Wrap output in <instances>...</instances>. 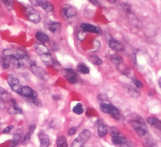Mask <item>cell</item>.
Listing matches in <instances>:
<instances>
[{
	"mask_svg": "<svg viewBox=\"0 0 161 147\" xmlns=\"http://www.w3.org/2000/svg\"><path fill=\"white\" fill-rule=\"evenodd\" d=\"M34 48L37 54L45 65L49 67L54 65V60L52 58L51 54L44 44L39 42L36 43L34 45Z\"/></svg>",
	"mask_w": 161,
	"mask_h": 147,
	"instance_id": "1",
	"label": "cell"
},
{
	"mask_svg": "<svg viewBox=\"0 0 161 147\" xmlns=\"http://www.w3.org/2000/svg\"><path fill=\"white\" fill-rule=\"evenodd\" d=\"M110 134L111 135L112 143L118 147H123L126 144V138L119 132V130L114 127L110 128Z\"/></svg>",
	"mask_w": 161,
	"mask_h": 147,
	"instance_id": "2",
	"label": "cell"
},
{
	"mask_svg": "<svg viewBox=\"0 0 161 147\" xmlns=\"http://www.w3.org/2000/svg\"><path fill=\"white\" fill-rule=\"evenodd\" d=\"M91 137V132L89 130H83L78 136L71 144V147H83L84 144L90 139Z\"/></svg>",
	"mask_w": 161,
	"mask_h": 147,
	"instance_id": "3",
	"label": "cell"
},
{
	"mask_svg": "<svg viewBox=\"0 0 161 147\" xmlns=\"http://www.w3.org/2000/svg\"><path fill=\"white\" fill-rule=\"evenodd\" d=\"M6 81L9 86L12 89V90L20 95L22 86L18 78L13 74H9L7 77Z\"/></svg>",
	"mask_w": 161,
	"mask_h": 147,
	"instance_id": "4",
	"label": "cell"
},
{
	"mask_svg": "<svg viewBox=\"0 0 161 147\" xmlns=\"http://www.w3.org/2000/svg\"><path fill=\"white\" fill-rule=\"evenodd\" d=\"M132 124L135 132L139 136H143L146 135L147 132V128L144 120L142 118L137 117L132 121Z\"/></svg>",
	"mask_w": 161,
	"mask_h": 147,
	"instance_id": "5",
	"label": "cell"
},
{
	"mask_svg": "<svg viewBox=\"0 0 161 147\" xmlns=\"http://www.w3.org/2000/svg\"><path fill=\"white\" fill-rule=\"evenodd\" d=\"M25 13L28 20L31 23L37 24L41 21V16L32 6H28L25 8Z\"/></svg>",
	"mask_w": 161,
	"mask_h": 147,
	"instance_id": "6",
	"label": "cell"
},
{
	"mask_svg": "<svg viewBox=\"0 0 161 147\" xmlns=\"http://www.w3.org/2000/svg\"><path fill=\"white\" fill-rule=\"evenodd\" d=\"M30 3L33 6L41 7L47 13H52L54 11V5L51 2L45 0H34L30 1Z\"/></svg>",
	"mask_w": 161,
	"mask_h": 147,
	"instance_id": "7",
	"label": "cell"
},
{
	"mask_svg": "<svg viewBox=\"0 0 161 147\" xmlns=\"http://www.w3.org/2000/svg\"><path fill=\"white\" fill-rule=\"evenodd\" d=\"M30 70L36 77L40 80L46 81L49 78V76H48V74L42 68L37 66L35 64H31Z\"/></svg>",
	"mask_w": 161,
	"mask_h": 147,
	"instance_id": "8",
	"label": "cell"
},
{
	"mask_svg": "<svg viewBox=\"0 0 161 147\" xmlns=\"http://www.w3.org/2000/svg\"><path fill=\"white\" fill-rule=\"evenodd\" d=\"M20 95L23 97L26 98V99H28V100L38 99L37 92L28 86H22Z\"/></svg>",
	"mask_w": 161,
	"mask_h": 147,
	"instance_id": "9",
	"label": "cell"
},
{
	"mask_svg": "<svg viewBox=\"0 0 161 147\" xmlns=\"http://www.w3.org/2000/svg\"><path fill=\"white\" fill-rule=\"evenodd\" d=\"M63 75L71 84H76L79 81V77L76 72L72 69L66 68L63 70Z\"/></svg>",
	"mask_w": 161,
	"mask_h": 147,
	"instance_id": "10",
	"label": "cell"
},
{
	"mask_svg": "<svg viewBox=\"0 0 161 147\" xmlns=\"http://www.w3.org/2000/svg\"><path fill=\"white\" fill-rule=\"evenodd\" d=\"M108 44L110 48L114 51L121 52L125 50L124 45L122 42H120V41L114 38H111L110 39H109Z\"/></svg>",
	"mask_w": 161,
	"mask_h": 147,
	"instance_id": "11",
	"label": "cell"
},
{
	"mask_svg": "<svg viewBox=\"0 0 161 147\" xmlns=\"http://www.w3.org/2000/svg\"><path fill=\"white\" fill-rule=\"evenodd\" d=\"M80 28L85 32L89 33H93L101 35V30L100 28L96 27L93 24H89V23H83L80 25Z\"/></svg>",
	"mask_w": 161,
	"mask_h": 147,
	"instance_id": "12",
	"label": "cell"
},
{
	"mask_svg": "<svg viewBox=\"0 0 161 147\" xmlns=\"http://www.w3.org/2000/svg\"><path fill=\"white\" fill-rule=\"evenodd\" d=\"M47 28L51 31L53 33H59L62 30V25L61 23L59 22H55L50 21L46 23Z\"/></svg>",
	"mask_w": 161,
	"mask_h": 147,
	"instance_id": "13",
	"label": "cell"
},
{
	"mask_svg": "<svg viewBox=\"0 0 161 147\" xmlns=\"http://www.w3.org/2000/svg\"><path fill=\"white\" fill-rule=\"evenodd\" d=\"M62 13V16L66 18H71L77 15V11L75 8L72 6H67L63 8Z\"/></svg>",
	"mask_w": 161,
	"mask_h": 147,
	"instance_id": "14",
	"label": "cell"
},
{
	"mask_svg": "<svg viewBox=\"0 0 161 147\" xmlns=\"http://www.w3.org/2000/svg\"><path fill=\"white\" fill-rule=\"evenodd\" d=\"M38 136L40 142V147H49L50 146V138L46 133L41 132L38 134Z\"/></svg>",
	"mask_w": 161,
	"mask_h": 147,
	"instance_id": "15",
	"label": "cell"
},
{
	"mask_svg": "<svg viewBox=\"0 0 161 147\" xmlns=\"http://www.w3.org/2000/svg\"><path fill=\"white\" fill-rule=\"evenodd\" d=\"M35 129H36V125L35 124H31L29 125L28 132L25 135V136L23 137V140H22V143L23 145L27 144L30 141V140L31 139V137L32 135H33Z\"/></svg>",
	"mask_w": 161,
	"mask_h": 147,
	"instance_id": "16",
	"label": "cell"
},
{
	"mask_svg": "<svg viewBox=\"0 0 161 147\" xmlns=\"http://www.w3.org/2000/svg\"><path fill=\"white\" fill-rule=\"evenodd\" d=\"M35 36L36 39L39 43H41L43 44L49 42L50 40L49 36H48L47 34L44 33L40 31H38L36 32Z\"/></svg>",
	"mask_w": 161,
	"mask_h": 147,
	"instance_id": "17",
	"label": "cell"
},
{
	"mask_svg": "<svg viewBox=\"0 0 161 147\" xmlns=\"http://www.w3.org/2000/svg\"><path fill=\"white\" fill-rule=\"evenodd\" d=\"M97 131L99 136L101 137L105 136L108 133V129L107 126L101 120L98 121Z\"/></svg>",
	"mask_w": 161,
	"mask_h": 147,
	"instance_id": "18",
	"label": "cell"
},
{
	"mask_svg": "<svg viewBox=\"0 0 161 147\" xmlns=\"http://www.w3.org/2000/svg\"><path fill=\"white\" fill-rule=\"evenodd\" d=\"M147 121L149 125L154 127L156 128L161 131V120H159L155 117L151 116L147 118Z\"/></svg>",
	"mask_w": 161,
	"mask_h": 147,
	"instance_id": "19",
	"label": "cell"
},
{
	"mask_svg": "<svg viewBox=\"0 0 161 147\" xmlns=\"http://www.w3.org/2000/svg\"><path fill=\"white\" fill-rule=\"evenodd\" d=\"M10 103L12 105V107L10 109V112L12 114H16V115H20V114H22V110L18 107L17 102L15 99H11L10 100Z\"/></svg>",
	"mask_w": 161,
	"mask_h": 147,
	"instance_id": "20",
	"label": "cell"
},
{
	"mask_svg": "<svg viewBox=\"0 0 161 147\" xmlns=\"http://www.w3.org/2000/svg\"><path fill=\"white\" fill-rule=\"evenodd\" d=\"M10 61L13 65V67L16 69H19L22 67V63L17 56H16L14 54L12 55L10 57Z\"/></svg>",
	"mask_w": 161,
	"mask_h": 147,
	"instance_id": "21",
	"label": "cell"
},
{
	"mask_svg": "<svg viewBox=\"0 0 161 147\" xmlns=\"http://www.w3.org/2000/svg\"><path fill=\"white\" fill-rule=\"evenodd\" d=\"M109 114H110L111 116L115 120H120L121 118V114L118 110V109L115 107L114 105H110V111Z\"/></svg>",
	"mask_w": 161,
	"mask_h": 147,
	"instance_id": "22",
	"label": "cell"
},
{
	"mask_svg": "<svg viewBox=\"0 0 161 147\" xmlns=\"http://www.w3.org/2000/svg\"><path fill=\"white\" fill-rule=\"evenodd\" d=\"M15 55L16 56H17L20 60L21 59L25 60L27 61L30 60V57L27 54V53L23 50H21V49H18V50L16 51V54Z\"/></svg>",
	"mask_w": 161,
	"mask_h": 147,
	"instance_id": "23",
	"label": "cell"
},
{
	"mask_svg": "<svg viewBox=\"0 0 161 147\" xmlns=\"http://www.w3.org/2000/svg\"><path fill=\"white\" fill-rule=\"evenodd\" d=\"M57 147H68V143L66 138L64 136H60L56 140Z\"/></svg>",
	"mask_w": 161,
	"mask_h": 147,
	"instance_id": "24",
	"label": "cell"
},
{
	"mask_svg": "<svg viewBox=\"0 0 161 147\" xmlns=\"http://www.w3.org/2000/svg\"><path fill=\"white\" fill-rule=\"evenodd\" d=\"M0 99L3 101H8L10 100V96L5 88L0 86Z\"/></svg>",
	"mask_w": 161,
	"mask_h": 147,
	"instance_id": "25",
	"label": "cell"
},
{
	"mask_svg": "<svg viewBox=\"0 0 161 147\" xmlns=\"http://www.w3.org/2000/svg\"><path fill=\"white\" fill-rule=\"evenodd\" d=\"M76 70L82 74H88L90 73V68L84 64H79L77 66Z\"/></svg>",
	"mask_w": 161,
	"mask_h": 147,
	"instance_id": "26",
	"label": "cell"
},
{
	"mask_svg": "<svg viewBox=\"0 0 161 147\" xmlns=\"http://www.w3.org/2000/svg\"><path fill=\"white\" fill-rule=\"evenodd\" d=\"M21 140V135L18 133H16L14 134L12 142L10 143V147H15L17 146Z\"/></svg>",
	"mask_w": 161,
	"mask_h": 147,
	"instance_id": "27",
	"label": "cell"
},
{
	"mask_svg": "<svg viewBox=\"0 0 161 147\" xmlns=\"http://www.w3.org/2000/svg\"><path fill=\"white\" fill-rule=\"evenodd\" d=\"M10 60L8 57H5L2 59V60H0V64H1V66L3 67V69H8L10 66Z\"/></svg>",
	"mask_w": 161,
	"mask_h": 147,
	"instance_id": "28",
	"label": "cell"
},
{
	"mask_svg": "<svg viewBox=\"0 0 161 147\" xmlns=\"http://www.w3.org/2000/svg\"><path fill=\"white\" fill-rule=\"evenodd\" d=\"M111 60L114 64L118 65L120 63H122L123 58L120 56H119L118 55L114 54V55H112L111 56Z\"/></svg>",
	"mask_w": 161,
	"mask_h": 147,
	"instance_id": "29",
	"label": "cell"
},
{
	"mask_svg": "<svg viewBox=\"0 0 161 147\" xmlns=\"http://www.w3.org/2000/svg\"><path fill=\"white\" fill-rule=\"evenodd\" d=\"M89 60L96 65H101L102 64V60L96 55H91L89 57Z\"/></svg>",
	"mask_w": 161,
	"mask_h": 147,
	"instance_id": "30",
	"label": "cell"
},
{
	"mask_svg": "<svg viewBox=\"0 0 161 147\" xmlns=\"http://www.w3.org/2000/svg\"><path fill=\"white\" fill-rule=\"evenodd\" d=\"M72 111L77 115H81L84 112V109L83 108V105L80 103H77L75 107L72 108Z\"/></svg>",
	"mask_w": 161,
	"mask_h": 147,
	"instance_id": "31",
	"label": "cell"
},
{
	"mask_svg": "<svg viewBox=\"0 0 161 147\" xmlns=\"http://www.w3.org/2000/svg\"><path fill=\"white\" fill-rule=\"evenodd\" d=\"M110 105L109 103H101L100 106V108L101 111L104 113H109L110 108Z\"/></svg>",
	"mask_w": 161,
	"mask_h": 147,
	"instance_id": "32",
	"label": "cell"
},
{
	"mask_svg": "<svg viewBox=\"0 0 161 147\" xmlns=\"http://www.w3.org/2000/svg\"><path fill=\"white\" fill-rule=\"evenodd\" d=\"M2 2L5 5V6L8 9V10H12L13 8V2L10 0H2Z\"/></svg>",
	"mask_w": 161,
	"mask_h": 147,
	"instance_id": "33",
	"label": "cell"
},
{
	"mask_svg": "<svg viewBox=\"0 0 161 147\" xmlns=\"http://www.w3.org/2000/svg\"><path fill=\"white\" fill-rule=\"evenodd\" d=\"M30 103H31L32 104H34V105H35L36 107H42V103L41 102V100H40L39 99H34V100H28Z\"/></svg>",
	"mask_w": 161,
	"mask_h": 147,
	"instance_id": "34",
	"label": "cell"
},
{
	"mask_svg": "<svg viewBox=\"0 0 161 147\" xmlns=\"http://www.w3.org/2000/svg\"><path fill=\"white\" fill-rule=\"evenodd\" d=\"M132 81H133V82L134 83V84L135 85V86L139 88H141L143 87V83L141 82V81L138 80V79H136L135 78H132Z\"/></svg>",
	"mask_w": 161,
	"mask_h": 147,
	"instance_id": "35",
	"label": "cell"
},
{
	"mask_svg": "<svg viewBox=\"0 0 161 147\" xmlns=\"http://www.w3.org/2000/svg\"><path fill=\"white\" fill-rule=\"evenodd\" d=\"M3 54L5 57H8V58L12 55H13L12 51L9 49H5L3 52Z\"/></svg>",
	"mask_w": 161,
	"mask_h": 147,
	"instance_id": "36",
	"label": "cell"
},
{
	"mask_svg": "<svg viewBox=\"0 0 161 147\" xmlns=\"http://www.w3.org/2000/svg\"><path fill=\"white\" fill-rule=\"evenodd\" d=\"M13 128V125H10L8 127H7L6 128H5L3 130L2 133L3 134H7V133H9L11 132V131L12 130V129Z\"/></svg>",
	"mask_w": 161,
	"mask_h": 147,
	"instance_id": "37",
	"label": "cell"
},
{
	"mask_svg": "<svg viewBox=\"0 0 161 147\" xmlns=\"http://www.w3.org/2000/svg\"><path fill=\"white\" fill-rule=\"evenodd\" d=\"M77 132V128L76 127H72L67 132L69 136H72L74 135Z\"/></svg>",
	"mask_w": 161,
	"mask_h": 147,
	"instance_id": "38",
	"label": "cell"
},
{
	"mask_svg": "<svg viewBox=\"0 0 161 147\" xmlns=\"http://www.w3.org/2000/svg\"><path fill=\"white\" fill-rule=\"evenodd\" d=\"M60 96L58 95H54L52 96V99L54 101H58L60 99Z\"/></svg>",
	"mask_w": 161,
	"mask_h": 147,
	"instance_id": "39",
	"label": "cell"
},
{
	"mask_svg": "<svg viewBox=\"0 0 161 147\" xmlns=\"http://www.w3.org/2000/svg\"><path fill=\"white\" fill-rule=\"evenodd\" d=\"M90 3H91L93 5H94L95 6H100L99 3L97 1H90Z\"/></svg>",
	"mask_w": 161,
	"mask_h": 147,
	"instance_id": "40",
	"label": "cell"
},
{
	"mask_svg": "<svg viewBox=\"0 0 161 147\" xmlns=\"http://www.w3.org/2000/svg\"><path fill=\"white\" fill-rule=\"evenodd\" d=\"M158 85L160 87V88L161 89V78H160L158 80Z\"/></svg>",
	"mask_w": 161,
	"mask_h": 147,
	"instance_id": "41",
	"label": "cell"
},
{
	"mask_svg": "<svg viewBox=\"0 0 161 147\" xmlns=\"http://www.w3.org/2000/svg\"><path fill=\"white\" fill-rule=\"evenodd\" d=\"M108 2L110 3H115V1H110V0H109Z\"/></svg>",
	"mask_w": 161,
	"mask_h": 147,
	"instance_id": "42",
	"label": "cell"
},
{
	"mask_svg": "<svg viewBox=\"0 0 161 147\" xmlns=\"http://www.w3.org/2000/svg\"><path fill=\"white\" fill-rule=\"evenodd\" d=\"M0 58H1V55H0Z\"/></svg>",
	"mask_w": 161,
	"mask_h": 147,
	"instance_id": "43",
	"label": "cell"
}]
</instances>
